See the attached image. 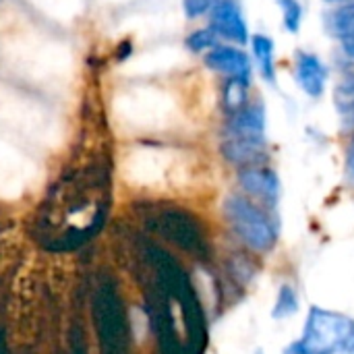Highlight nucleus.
Returning <instances> with one entry per match:
<instances>
[{"mask_svg":"<svg viewBox=\"0 0 354 354\" xmlns=\"http://www.w3.org/2000/svg\"><path fill=\"white\" fill-rule=\"evenodd\" d=\"M218 35H216V31L212 29V27H207V29H197V31H193L189 37H187V46H189V50L191 52H203V50H212V48H216L218 46Z\"/></svg>","mask_w":354,"mask_h":354,"instance_id":"dca6fc26","label":"nucleus"},{"mask_svg":"<svg viewBox=\"0 0 354 354\" xmlns=\"http://www.w3.org/2000/svg\"><path fill=\"white\" fill-rule=\"evenodd\" d=\"M346 178L354 187V137L348 145V151H346Z\"/></svg>","mask_w":354,"mask_h":354,"instance_id":"6ab92c4d","label":"nucleus"},{"mask_svg":"<svg viewBox=\"0 0 354 354\" xmlns=\"http://www.w3.org/2000/svg\"><path fill=\"white\" fill-rule=\"evenodd\" d=\"M282 10V21L288 33H299L303 25V4L299 0H278Z\"/></svg>","mask_w":354,"mask_h":354,"instance_id":"2eb2a0df","label":"nucleus"},{"mask_svg":"<svg viewBox=\"0 0 354 354\" xmlns=\"http://www.w3.org/2000/svg\"><path fill=\"white\" fill-rule=\"evenodd\" d=\"M297 311H299V295L290 284H284L278 290V297H276V303L272 309V317L274 319H286V317H292Z\"/></svg>","mask_w":354,"mask_h":354,"instance_id":"4468645a","label":"nucleus"},{"mask_svg":"<svg viewBox=\"0 0 354 354\" xmlns=\"http://www.w3.org/2000/svg\"><path fill=\"white\" fill-rule=\"evenodd\" d=\"M239 183L249 195H253L270 205H274L280 197V178L272 168H266V166L241 168Z\"/></svg>","mask_w":354,"mask_h":354,"instance_id":"6e6552de","label":"nucleus"},{"mask_svg":"<svg viewBox=\"0 0 354 354\" xmlns=\"http://www.w3.org/2000/svg\"><path fill=\"white\" fill-rule=\"evenodd\" d=\"M344 102H354V71H351L334 91V104H344Z\"/></svg>","mask_w":354,"mask_h":354,"instance_id":"a211bd4d","label":"nucleus"},{"mask_svg":"<svg viewBox=\"0 0 354 354\" xmlns=\"http://www.w3.org/2000/svg\"><path fill=\"white\" fill-rule=\"evenodd\" d=\"M224 133H226V137H232V139L266 143V110H263V106L247 104L239 112L230 114Z\"/></svg>","mask_w":354,"mask_h":354,"instance_id":"423d86ee","label":"nucleus"},{"mask_svg":"<svg viewBox=\"0 0 354 354\" xmlns=\"http://www.w3.org/2000/svg\"><path fill=\"white\" fill-rule=\"evenodd\" d=\"M251 48H253V58L257 62V68L261 73V77L270 83H276V46L274 39L268 37L266 33H255L251 37Z\"/></svg>","mask_w":354,"mask_h":354,"instance_id":"9b49d317","label":"nucleus"},{"mask_svg":"<svg viewBox=\"0 0 354 354\" xmlns=\"http://www.w3.org/2000/svg\"><path fill=\"white\" fill-rule=\"evenodd\" d=\"M220 0H183V8H185V15L189 19H197L205 12H212V8Z\"/></svg>","mask_w":354,"mask_h":354,"instance_id":"f3484780","label":"nucleus"},{"mask_svg":"<svg viewBox=\"0 0 354 354\" xmlns=\"http://www.w3.org/2000/svg\"><path fill=\"white\" fill-rule=\"evenodd\" d=\"M249 85H251V79L228 77V81L224 83V89H222V104H224V110L228 114H234L247 106Z\"/></svg>","mask_w":354,"mask_h":354,"instance_id":"ddd939ff","label":"nucleus"},{"mask_svg":"<svg viewBox=\"0 0 354 354\" xmlns=\"http://www.w3.org/2000/svg\"><path fill=\"white\" fill-rule=\"evenodd\" d=\"M222 209L230 228L249 249L257 253H268L274 249L278 239L276 224L259 205L243 195H228Z\"/></svg>","mask_w":354,"mask_h":354,"instance_id":"7ed1b4c3","label":"nucleus"},{"mask_svg":"<svg viewBox=\"0 0 354 354\" xmlns=\"http://www.w3.org/2000/svg\"><path fill=\"white\" fill-rule=\"evenodd\" d=\"M324 2H330V4H340V2H354V0H324Z\"/></svg>","mask_w":354,"mask_h":354,"instance_id":"4be33fe9","label":"nucleus"},{"mask_svg":"<svg viewBox=\"0 0 354 354\" xmlns=\"http://www.w3.org/2000/svg\"><path fill=\"white\" fill-rule=\"evenodd\" d=\"M108 212V174L100 164L60 180L37 216V234L52 251H68L87 243Z\"/></svg>","mask_w":354,"mask_h":354,"instance_id":"f257e3e1","label":"nucleus"},{"mask_svg":"<svg viewBox=\"0 0 354 354\" xmlns=\"http://www.w3.org/2000/svg\"><path fill=\"white\" fill-rule=\"evenodd\" d=\"M295 81L309 97H322L328 83V68L317 54L299 52L295 64Z\"/></svg>","mask_w":354,"mask_h":354,"instance_id":"0eeeda50","label":"nucleus"},{"mask_svg":"<svg viewBox=\"0 0 354 354\" xmlns=\"http://www.w3.org/2000/svg\"><path fill=\"white\" fill-rule=\"evenodd\" d=\"M156 224L162 230V234H166L168 239L178 243L187 251H201L203 234H201V228L197 226V222L189 214L178 212V209L162 212L156 218Z\"/></svg>","mask_w":354,"mask_h":354,"instance_id":"20e7f679","label":"nucleus"},{"mask_svg":"<svg viewBox=\"0 0 354 354\" xmlns=\"http://www.w3.org/2000/svg\"><path fill=\"white\" fill-rule=\"evenodd\" d=\"M342 50H344V54H346L348 58H353L354 60V35L342 39Z\"/></svg>","mask_w":354,"mask_h":354,"instance_id":"aec40b11","label":"nucleus"},{"mask_svg":"<svg viewBox=\"0 0 354 354\" xmlns=\"http://www.w3.org/2000/svg\"><path fill=\"white\" fill-rule=\"evenodd\" d=\"M205 64L222 75L228 77H241V79H251V58L247 52L234 46H216L205 54Z\"/></svg>","mask_w":354,"mask_h":354,"instance_id":"1a4fd4ad","label":"nucleus"},{"mask_svg":"<svg viewBox=\"0 0 354 354\" xmlns=\"http://www.w3.org/2000/svg\"><path fill=\"white\" fill-rule=\"evenodd\" d=\"M354 334V319L330 309L311 307L303 334L284 354H338Z\"/></svg>","mask_w":354,"mask_h":354,"instance_id":"f03ea898","label":"nucleus"},{"mask_svg":"<svg viewBox=\"0 0 354 354\" xmlns=\"http://www.w3.org/2000/svg\"><path fill=\"white\" fill-rule=\"evenodd\" d=\"M326 29L330 35L338 37L340 41L354 35V2H346L324 17Z\"/></svg>","mask_w":354,"mask_h":354,"instance_id":"f8f14e48","label":"nucleus"},{"mask_svg":"<svg viewBox=\"0 0 354 354\" xmlns=\"http://www.w3.org/2000/svg\"><path fill=\"white\" fill-rule=\"evenodd\" d=\"M209 27L216 31L218 37L230 39L234 44H247L249 37V27L243 17V10L236 0H220L212 12H209Z\"/></svg>","mask_w":354,"mask_h":354,"instance_id":"39448f33","label":"nucleus"},{"mask_svg":"<svg viewBox=\"0 0 354 354\" xmlns=\"http://www.w3.org/2000/svg\"><path fill=\"white\" fill-rule=\"evenodd\" d=\"M340 354H354V334L351 336V340L344 344V348L340 351Z\"/></svg>","mask_w":354,"mask_h":354,"instance_id":"412c9836","label":"nucleus"},{"mask_svg":"<svg viewBox=\"0 0 354 354\" xmlns=\"http://www.w3.org/2000/svg\"><path fill=\"white\" fill-rule=\"evenodd\" d=\"M220 151L224 160H228L234 166L251 168V166H263L268 162V145L247 139H232L226 137L220 145Z\"/></svg>","mask_w":354,"mask_h":354,"instance_id":"9d476101","label":"nucleus"}]
</instances>
